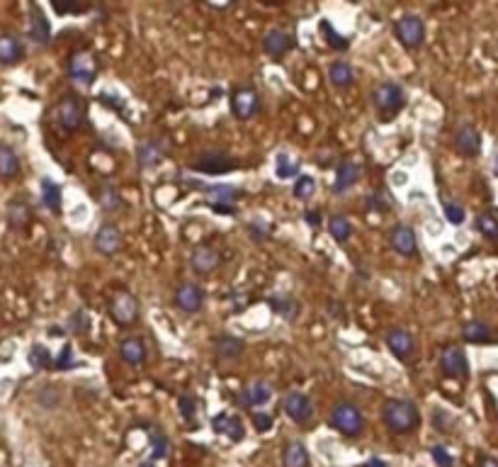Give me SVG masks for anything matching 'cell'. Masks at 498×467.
Here are the masks:
<instances>
[{
	"label": "cell",
	"instance_id": "cell-8",
	"mask_svg": "<svg viewBox=\"0 0 498 467\" xmlns=\"http://www.w3.org/2000/svg\"><path fill=\"white\" fill-rule=\"evenodd\" d=\"M440 370L445 373V378L452 380H467L469 378V360L464 355L462 348L447 346L440 355Z\"/></svg>",
	"mask_w": 498,
	"mask_h": 467
},
{
	"label": "cell",
	"instance_id": "cell-31",
	"mask_svg": "<svg viewBox=\"0 0 498 467\" xmlns=\"http://www.w3.org/2000/svg\"><path fill=\"white\" fill-rule=\"evenodd\" d=\"M41 200H44L46 210H51V212H61V207H63V193H61V185H56L54 180L44 178V180H41Z\"/></svg>",
	"mask_w": 498,
	"mask_h": 467
},
{
	"label": "cell",
	"instance_id": "cell-23",
	"mask_svg": "<svg viewBox=\"0 0 498 467\" xmlns=\"http://www.w3.org/2000/svg\"><path fill=\"white\" fill-rule=\"evenodd\" d=\"M219 265H221V256L216 248L197 246L192 251V268L197 270V273H214Z\"/></svg>",
	"mask_w": 498,
	"mask_h": 467
},
{
	"label": "cell",
	"instance_id": "cell-15",
	"mask_svg": "<svg viewBox=\"0 0 498 467\" xmlns=\"http://www.w3.org/2000/svg\"><path fill=\"white\" fill-rule=\"evenodd\" d=\"M95 248H98L100 253H105V256H114L122 248V231L112 222L103 224L98 229V234H95Z\"/></svg>",
	"mask_w": 498,
	"mask_h": 467
},
{
	"label": "cell",
	"instance_id": "cell-16",
	"mask_svg": "<svg viewBox=\"0 0 498 467\" xmlns=\"http://www.w3.org/2000/svg\"><path fill=\"white\" fill-rule=\"evenodd\" d=\"M386 346H389V350L399 360H409L413 350H416V341H413V336L406 328H391V331L386 333Z\"/></svg>",
	"mask_w": 498,
	"mask_h": 467
},
{
	"label": "cell",
	"instance_id": "cell-56",
	"mask_svg": "<svg viewBox=\"0 0 498 467\" xmlns=\"http://www.w3.org/2000/svg\"><path fill=\"white\" fill-rule=\"evenodd\" d=\"M49 336H63V331H61V328H59V326H56V328H54V326H51V328H49Z\"/></svg>",
	"mask_w": 498,
	"mask_h": 467
},
{
	"label": "cell",
	"instance_id": "cell-25",
	"mask_svg": "<svg viewBox=\"0 0 498 467\" xmlns=\"http://www.w3.org/2000/svg\"><path fill=\"white\" fill-rule=\"evenodd\" d=\"M358 180H360V166L355 161H343L341 166H338V171H336V183H333V190H336L338 195L341 193H346V190H350L353 185H358Z\"/></svg>",
	"mask_w": 498,
	"mask_h": 467
},
{
	"label": "cell",
	"instance_id": "cell-52",
	"mask_svg": "<svg viewBox=\"0 0 498 467\" xmlns=\"http://www.w3.org/2000/svg\"><path fill=\"white\" fill-rule=\"evenodd\" d=\"M209 210H214V212H219V215H231L234 217L236 215V205H209Z\"/></svg>",
	"mask_w": 498,
	"mask_h": 467
},
{
	"label": "cell",
	"instance_id": "cell-3",
	"mask_svg": "<svg viewBox=\"0 0 498 467\" xmlns=\"http://www.w3.org/2000/svg\"><path fill=\"white\" fill-rule=\"evenodd\" d=\"M372 100H374V105H377L381 120H391V117L399 115L401 108L406 105V93H404V88H401L399 83L386 81V83H381V86L374 88Z\"/></svg>",
	"mask_w": 498,
	"mask_h": 467
},
{
	"label": "cell",
	"instance_id": "cell-26",
	"mask_svg": "<svg viewBox=\"0 0 498 467\" xmlns=\"http://www.w3.org/2000/svg\"><path fill=\"white\" fill-rule=\"evenodd\" d=\"M282 465L284 467H311L309 450L301 440H289L282 450Z\"/></svg>",
	"mask_w": 498,
	"mask_h": 467
},
{
	"label": "cell",
	"instance_id": "cell-4",
	"mask_svg": "<svg viewBox=\"0 0 498 467\" xmlns=\"http://www.w3.org/2000/svg\"><path fill=\"white\" fill-rule=\"evenodd\" d=\"M190 168L204 175H224L229 171H236L238 161L234 156H229L226 151H204L195 158V163Z\"/></svg>",
	"mask_w": 498,
	"mask_h": 467
},
{
	"label": "cell",
	"instance_id": "cell-44",
	"mask_svg": "<svg viewBox=\"0 0 498 467\" xmlns=\"http://www.w3.org/2000/svg\"><path fill=\"white\" fill-rule=\"evenodd\" d=\"M443 212H445V217H447L450 224H454V226L464 224V219H467V215H464V207L457 205V203H450V200H445V203H443Z\"/></svg>",
	"mask_w": 498,
	"mask_h": 467
},
{
	"label": "cell",
	"instance_id": "cell-7",
	"mask_svg": "<svg viewBox=\"0 0 498 467\" xmlns=\"http://www.w3.org/2000/svg\"><path fill=\"white\" fill-rule=\"evenodd\" d=\"M110 316L117 321L119 326H129L139 319V302L131 292H117L110 302Z\"/></svg>",
	"mask_w": 498,
	"mask_h": 467
},
{
	"label": "cell",
	"instance_id": "cell-42",
	"mask_svg": "<svg viewBox=\"0 0 498 467\" xmlns=\"http://www.w3.org/2000/svg\"><path fill=\"white\" fill-rule=\"evenodd\" d=\"M8 217H10V224L13 226H25L30 222V207L20 200L10 203V210H8Z\"/></svg>",
	"mask_w": 498,
	"mask_h": 467
},
{
	"label": "cell",
	"instance_id": "cell-13",
	"mask_svg": "<svg viewBox=\"0 0 498 467\" xmlns=\"http://www.w3.org/2000/svg\"><path fill=\"white\" fill-rule=\"evenodd\" d=\"M389 243H391V248H394L396 253H401V256H416V251H418L416 231H413L409 224L391 226Z\"/></svg>",
	"mask_w": 498,
	"mask_h": 467
},
{
	"label": "cell",
	"instance_id": "cell-32",
	"mask_svg": "<svg viewBox=\"0 0 498 467\" xmlns=\"http://www.w3.org/2000/svg\"><path fill=\"white\" fill-rule=\"evenodd\" d=\"M328 76H331L333 86H338V88H348V86H353V81H355V71L348 61H333L331 68H328Z\"/></svg>",
	"mask_w": 498,
	"mask_h": 467
},
{
	"label": "cell",
	"instance_id": "cell-12",
	"mask_svg": "<svg viewBox=\"0 0 498 467\" xmlns=\"http://www.w3.org/2000/svg\"><path fill=\"white\" fill-rule=\"evenodd\" d=\"M263 49L270 58H282L294 49V34L284 30H270L263 39Z\"/></svg>",
	"mask_w": 498,
	"mask_h": 467
},
{
	"label": "cell",
	"instance_id": "cell-24",
	"mask_svg": "<svg viewBox=\"0 0 498 467\" xmlns=\"http://www.w3.org/2000/svg\"><path fill=\"white\" fill-rule=\"evenodd\" d=\"M30 15H32L30 37L37 41V44H49V39H51V25H49V20L44 18V13H41L39 5H32Z\"/></svg>",
	"mask_w": 498,
	"mask_h": 467
},
{
	"label": "cell",
	"instance_id": "cell-54",
	"mask_svg": "<svg viewBox=\"0 0 498 467\" xmlns=\"http://www.w3.org/2000/svg\"><path fill=\"white\" fill-rule=\"evenodd\" d=\"M365 467H389V465H386L381 458H369L367 463H365Z\"/></svg>",
	"mask_w": 498,
	"mask_h": 467
},
{
	"label": "cell",
	"instance_id": "cell-30",
	"mask_svg": "<svg viewBox=\"0 0 498 467\" xmlns=\"http://www.w3.org/2000/svg\"><path fill=\"white\" fill-rule=\"evenodd\" d=\"M268 305L275 309V314H280L287 321H294L296 314H299V302H296L292 295H275L268 300Z\"/></svg>",
	"mask_w": 498,
	"mask_h": 467
},
{
	"label": "cell",
	"instance_id": "cell-21",
	"mask_svg": "<svg viewBox=\"0 0 498 467\" xmlns=\"http://www.w3.org/2000/svg\"><path fill=\"white\" fill-rule=\"evenodd\" d=\"M25 58V44L20 37L15 34H0V63L3 66H13Z\"/></svg>",
	"mask_w": 498,
	"mask_h": 467
},
{
	"label": "cell",
	"instance_id": "cell-14",
	"mask_svg": "<svg viewBox=\"0 0 498 467\" xmlns=\"http://www.w3.org/2000/svg\"><path fill=\"white\" fill-rule=\"evenodd\" d=\"M176 305L188 314H195L204 307V290L195 283H183L176 290Z\"/></svg>",
	"mask_w": 498,
	"mask_h": 467
},
{
	"label": "cell",
	"instance_id": "cell-2",
	"mask_svg": "<svg viewBox=\"0 0 498 467\" xmlns=\"http://www.w3.org/2000/svg\"><path fill=\"white\" fill-rule=\"evenodd\" d=\"M331 423L346 438H358L365 428V416L360 411V407L353 404V402H338L331 411Z\"/></svg>",
	"mask_w": 498,
	"mask_h": 467
},
{
	"label": "cell",
	"instance_id": "cell-17",
	"mask_svg": "<svg viewBox=\"0 0 498 467\" xmlns=\"http://www.w3.org/2000/svg\"><path fill=\"white\" fill-rule=\"evenodd\" d=\"M166 158V144L161 139H148L136 148V163L139 168H156Z\"/></svg>",
	"mask_w": 498,
	"mask_h": 467
},
{
	"label": "cell",
	"instance_id": "cell-36",
	"mask_svg": "<svg viewBox=\"0 0 498 467\" xmlns=\"http://www.w3.org/2000/svg\"><path fill=\"white\" fill-rule=\"evenodd\" d=\"M98 200H100V205H103V210H107V212H117L124 207V200H122L119 190L112 188V185H103L98 193Z\"/></svg>",
	"mask_w": 498,
	"mask_h": 467
},
{
	"label": "cell",
	"instance_id": "cell-28",
	"mask_svg": "<svg viewBox=\"0 0 498 467\" xmlns=\"http://www.w3.org/2000/svg\"><path fill=\"white\" fill-rule=\"evenodd\" d=\"M273 399V387L265 380H256L246 392H243V404L246 407H263Z\"/></svg>",
	"mask_w": 498,
	"mask_h": 467
},
{
	"label": "cell",
	"instance_id": "cell-48",
	"mask_svg": "<svg viewBox=\"0 0 498 467\" xmlns=\"http://www.w3.org/2000/svg\"><path fill=\"white\" fill-rule=\"evenodd\" d=\"M68 326H71V333H86L88 331V316H86V312L83 309H78V312H73L71 314V319H68Z\"/></svg>",
	"mask_w": 498,
	"mask_h": 467
},
{
	"label": "cell",
	"instance_id": "cell-10",
	"mask_svg": "<svg viewBox=\"0 0 498 467\" xmlns=\"http://www.w3.org/2000/svg\"><path fill=\"white\" fill-rule=\"evenodd\" d=\"M56 117H59V124L66 132H76L81 129L83 120H86V110H83L81 100L68 95V98H63L59 103V108H56Z\"/></svg>",
	"mask_w": 498,
	"mask_h": 467
},
{
	"label": "cell",
	"instance_id": "cell-49",
	"mask_svg": "<svg viewBox=\"0 0 498 467\" xmlns=\"http://www.w3.org/2000/svg\"><path fill=\"white\" fill-rule=\"evenodd\" d=\"M248 231H251V236L256 238V241H263V238H268V234H270V224L265 219H261V217H256V219L248 224Z\"/></svg>",
	"mask_w": 498,
	"mask_h": 467
},
{
	"label": "cell",
	"instance_id": "cell-43",
	"mask_svg": "<svg viewBox=\"0 0 498 467\" xmlns=\"http://www.w3.org/2000/svg\"><path fill=\"white\" fill-rule=\"evenodd\" d=\"M30 363H32V368L34 370H44V368H49V365L54 363V358H51V353L44 346H32Z\"/></svg>",
	"mask_w": 498,
	"mask_h": 467
},
{
	"label": "cell",
	"instance_id": "cell-45",
	"mask_svg": "<svg viewBox=\"0 0 498 467\" xmlns=\"http://www.w3.org/2000/svg\"><path fill=\"white\" fill-rule=\"evenodd\" d=\"M178 409H180V414H183L185 421H195V416H197V399L190 395H183L178 399Z\"/></svg>",
	"mask_w": 498,
	"mask_h": 467
},
{
	"label": "cell",
	"instance_id": "cell-39",
	"mask_svg": "<svg viewBox=\"0 0 498 467\" xmlns=\"http://www.w3.org/2000/svg\"><path fill=\"white\" fill-rule=\"evenodd\" d=\"M275 171H277V178H294L299 173V158L289 156V153H280L277 161H275Z\"/></svg>",
	"mask_w": 498,
	"mask_h": 467
},
{
	"label": "cell",
	"instance_id": "cell-40",
	"mask_svg": "<svg viewBox=\"0 0 498 467\" xmlns=\"http://www.w3.org/2000/svg\"><path fill=\"white\" fill-rule=\"evenodd\" d=\"M476 229L484 234L489 241H498V219L491 212H481V215L476 217Z\"/></svg>",
	"mask_w": 498,
	"mask_h": 467
},
{
	"label": "cell",
	"instance_id": "cell-58",
	"mask_svg": "<svg viewBox=\"0 0 498 467\" xmlns=\"http://www.w3.org/2000/svg\"><path fill=\"white\" fill-rule=\"evenodd\" d=\"M494 171L498 173V153H496V158H494Z\"/></svg>",
	"mask_w": 498,
	"mask_h": 467
},
{
	"label": "cell",
	"instance_id": "cell-11",
	"mask_svg": "<svg viewBox=\"0 0 498 467\" xmlns=\"http://www.w3.org/2000/svg\"><path fill=\"white\" fill-rule=\"evenodd\" d=\"M231 108H234V115L238 120H251L261 113V95L253 88H238L231 95Z\"/></svg>",
	"mask_w": 498,
	"mask_h": 467
},
{
	"label": "cell",
	"instance_id": "cell-38",
	"mask_svg": "<svg viewBox=\"0 0 498 467\" xmlns=\"http://www.w3.org/2000/svg\"><path fill=\"white\" fill-rule=\"evenodd\" d=\"M51 8H54L56 15H83L90 10V5L86 0H54Z\"/></svg>",
	"mask_w": 498,
	"mask_h": 467
},
{
	"label": "cell",
	"instance_id": "cell-41",
	"mask_svg": "<svg viewBox=\"0 0 498 467\" xmlns=\"http://www.w3.org/2000/svg\"><path fill=\"white\" fill-rule=\"evenodd\" d=\"M316 193V178L314 175H299L294 183V198L299 200H309L314 198Z\"/></svg>",
	"mask_w": 498,
	"mask_h": 467
},
{
	"label": "cell",
	"instance_id": "cell-29",
	"mask_svg": "<svg viewBox=\"0 0 498 467\" xmlns=\"http://www.w3.org/2000/svg\"><path fill=\"white\" fill-rule=\"evenodd\" d=\"M462 336H464V341H469V343H491L494 341V328H491L489 324L474 319L462 326Z\"/></svg>",
	"mask_w": 498,
	"mask_h": 467
},
{
	"label": "cell",
	"instance_id": "cell-51",
	"mask_svg": "<svg viewBox=\"0 0 498 467\" xmlns=\"http://www.w3.org/2000/svg\"><path fill=\"white\" fill-rule=\"evenodd\" d=\"M54 365L56 370H66V368H73V353H71V346H63V350L59 353V358H54Z\"/></svg>",
	"mask_w": 498,
	"mask_h": 467
},
{
	"label": "cell",
	"instance_id": "cell-1",
	"mask_svg": "<svg viewBox=\"0 0 498 467\" xmlns=\"http://www.w3.org/2000/svg\"><path fill=\"white\" fill-rule=\"evenodd\" d=\"M381 416H384V423L394 433H411L421 421L416 404L409 399H386Z\"/></svg>",
	"mask_w": 498,
	"mask_h": 467
},
{
	"label": "cell",
	"instance_id": "cell-34",
	"mask_svg": "<svg viewBox=\"0 0 498 467\" xmlns=\"http://www.w3.org/2000/svg\"><path fill=\"white\" fill-rule=\"evenodd\" d=\"M328 231H331V236L336 238V241L346 243L348 238L353 236V224L348 222V217L343 215H333L331 219H328Z\"/></svg>",
	"mask_w": 498,
	"mask_h": 467
},
{
	"label": "cell",
	"instance_id": "cell-9",
	"mask_svg": "<svg viewBox=\"0 0 498 467\" xmlns=\"http://www.w3.org/2000/svg\"><path fill=\"white\" fill-rule=\"evenodd\" d=\"M282 409L294 423H299V426H304V423H309L311 418H314V402H311V397L304 395V392H289L282 402Z\"/></svg>",
	"mask_w": 498,
	"mask_h": 467
},
{
	"label": "cell",
	"instance_id": "cell-6",
	"mask_svg": "<svg viewBox=\"0 0 498 467\" xmlns=\"http://www.w3.org/2000/svg\"><path fill=\"white\" fill-rule=\"evenodd\" d=\"M68 76L73 81L83 83V86H90L95 81V76H98V58H95V54H90L86 49L76 51L68 58Z\"/></svg>",
	"mask_w": 498,
	"mask_h": 467
},
{
	"label": "cell",
	"instance_id": "cell-53",
	"mask_svg": "<svg viewBox=\"0 0 498 467\" xmlns=\"http://www.w3.org/2000/svg\"><path fill=\"white\" fill-rule=\"evenodd\" d=\"M304 222H309L311 226H319L321 224V215H319V212H314V210L304 212Z\"/></svg>",
	"mask_w": 498,
	"mask_h": 467
},
{
	"label": "cell",
	"instance_id": "cell-57",
	"mask_svg": "<svg viewBox=\"0 0 498 467\" xmlns=\"http://www.w3.org/2000/svg\"><path fill=\"white\" fill-rule=\"evenodd\" d=\"M139 467H156V463H153V460H146V463H141Z\"/></svg>",
	"mask_w": 498,
	"mask_h": 467
},
{
	"label": "cell",
	"instance_id": "cell-5",
	"mask_svg": "<svg viewBox=\"0 0 498 467\" xmlns=\"http://www.w3.org/2000/svg\"><path fill=\"white\" fill-rule=\"evenodd\" d=\"M394 32L406 49H418L426 39V23L418 15H401L394 23Z\"/></svg>",
	"mask_w": 498,
	"mask_h": 467
},
{
	"label": "cell",
	"instance_id": "cell-37",
	"mask_svg": "<svg viewBox=\"0 0 498 467\" xmlns=\"http://www.w3.org/2000/svg\"><path fill=\"white\" fill-rule=\"evenodd\" d=\"M321 34L326 37L328 46H331V49H336V51H346L348 46H350V37L338 34L336 27H333L328 20H323V23H321Z\"/></svg>",
	"mask_w": 498,
	"mask_h": 467
},
{
	"label": "cell",
	"instance_id": "cell-27",
	"mask_svg": "<svg viewBox=\"0 0 498 467\" xmlns=\"http://www.w3.org/2000/svg\"><path fill=\"white\" fill-rule=\"evenodd\" d=\"M207 193V205H236L238 198H241V190L234 188V185H209L204 188Z\"/></svg>",
	"mask_w": 498,
	"mask_h": 467
},
{
	"label": "cell",
	"instance_id": "cell-35",
	"mask_svg": "<svg viewBox=\"0 0 498 467\" xmlns=\"http://www.w3.org/2000/svg\"><path fill=\"white\" fill-rule=\"evenodd\" d=\"M148 440H151L153 460L168 458V453H171V440H168V436L161 428H151V431H148Z\"/></svg>",
	"mask_w": 498,
	"mask_h": 467
},
{
	"label": "cell",
	"instance_id": "cell-47",
	"mask_svg": "<svg viewBox=\"0 0 498 467\" xmlns=\"http://www.w3.org/2000/svg\"><path fill=\"white\" fill-rule=\"evenodd\" d=\"M431 455H433V460H435L438 467H454V458L450 455L447 448H443V445H433Z\"/></svg>",
	"mask_w": 498,
	"mask_h": 467
},
{
	"label": "cell",
	"instance_id": "cell-18",
	"mask_svg": "<svg viewBox=\"0 0 498 467\" xmlns=\"http://www.w3.org/2000/svg\"><path fill=\"white\" fill-rule=\"evenodd\" d=\"M454 146H457V151L462 153V156H479L481 151V134L476 132V127L471 124H464L457 129V134H454Z\"/></svg>",
	"mask_w": 498,
	"mask_h": 467
},
{
	"label": "cell",
	"instance_id": "cell-20",
	"mask_svg": "<svg viewBox=\"0 0 498 467\" xmlns=\"http://www.w3.org/2000/svg\"><path fill=\"white\" fill-rule=\"evenodd\" d=\"M119 358L124 360L131 368H139L146 360V346L139 336H126L124 341L119 343Z\"/></svg>",
	"mask_w": 498,
	"mask_h": 467
},
{
	"label": "cell",
	"instance_id": "cell-55",
	"mask_svg": "<svg viewBox=\"0 0 498 467\" xmlns=\"http://www.w3.org/2000/svg\"><path fill=\"white\" fill-rule=\"evenodd\" d=\"M479 467H498V460L496 458H484L479 463Z\"/></svg>",
	"mask_w": 498,
	"mask_h": 467
},
{
	"label": "cell",
	"instance_id": "cell-46",
	"mask_svg": "<svg viewBox=\"0 0 498 467\" xmlns=\"http://www.w3.org/2000/svg\"><path fill=\"white\" fill-rule=\"evenodd\" d=\"M251 418H253V426H256L258 433H268L270 428H273V423H275L273 414H268V411H253Z\"/></svg>",
	"mask_w": 498,
	"mask_h": 467
},
{
	"label": "cell",
	"instance_id": "cell-33",
	"mask_svg": "<svg viewBox=\"0 0 498 467\" xmlns=\"http://www.w3.org/2000/svg\"><path fill=\"white\" fill-rule=\"evenodd\" d=\"M20 173V158L10 146L0 144V178L10 180Z\"/></svg>",
	"mask_w": 498,
	"mask_h": 467
},
{
	"label": "cell",
	"instance_id": "cell-19",
	"mask_svg": "<svg viewBox=\"0 0 498 467\" xmlns=\"http://www.w3.org/2000/svg\"><path fill=\"white\" fill-rule=\"evenodd\" d=\"M246 350V341L234 336V333H219L214 338V353L224 360H238Z\"/></svg>",
	"mask_w": 498,
	"mask_h": 467
},
{
	"label": "cell",
	"instance_id": "cell-50",
	"mask_svg": "<svg viewBox=\"0 0 498 467\" xmlns=\"http://www.w3.org/2000/svg\"><path fill=\"white\" fill-rule=\"evenodd\" d=\"M367 210H372V212H389L391 210V205H389V200H386V195H369L367 198Z\"/></svg>",
	"mask_w": 498,
	"mask_h": 467
},
{
	"label": "cell",
	"instance_id": "cell-22",
	"mask_svg": "<svg viewBox=\"0 0 498 467\" xmlns=\"http://www.w3.org/2000/svg\"><path fill=\"white\" fill-rule=\"evenodd\" d=\"M211 426H214L216 433H221V436H226L229 440H243L246 436V431H243V423L241 418L234 416V414H219V416H214V421H211Z\"/></svg>",
	"mask_w": 498,
	"mask_h": 467
}]
</instances>
